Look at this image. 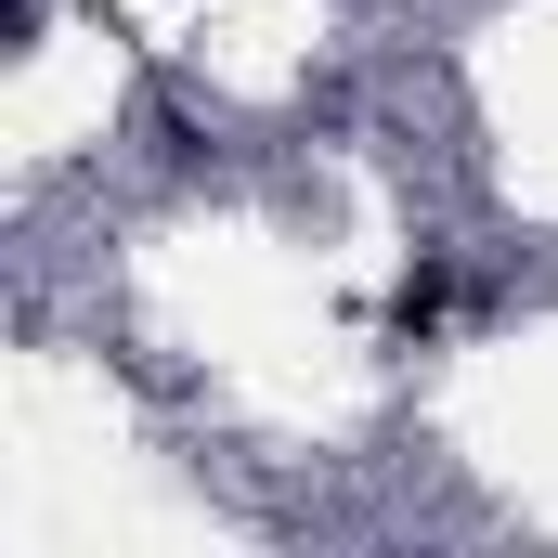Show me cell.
Returning a JSON list of instances; mask_svg holds the SVG:
<instances>
[{
  "label": "cell",
  "mask_w": 558,
  "mask_h": 558,
  "mask_svg": "<svg viewBox=\"0 0 558 558\" xmlns=\"http://www.w3.org/2000/svg\"><path fill=\"white\" fill-rule=\"evenodd\" d=\"M441 312H454V260L416 247V274L390 286V351H428V338H441Z\"/></svg>",
  "instance_id": "6da1fadb"
}]
</instances>
